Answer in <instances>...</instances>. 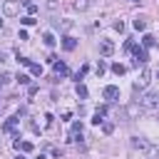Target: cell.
I'll return each instance as SVG.
<instances>
[{
    "label": "cell",
    "instance_id": "1",
    "mask_svg": "<svg viewBox=\"0 0 159 159\" xmlns=\"http://www.w3.org/2000/svg\"><path fill=\"white\" fill-rule=\"evenodd\" d=\"M139 104H142L144 109H159V94H157V92H147V94L139 99Z\"/></svg>",
    "mask_w": 159,
    "mask_h": 159
},
{
    "label": "cell",
    "instance_id": "2",
    "mask_svg": "<svg viewBox=\"0 0 159 159\" xmlns=\"http://www.w3.org/2000/svg\"><path fill=\"white\" fill-rule=\"evenodd\" d=\"M112 52H114V42H109V40H102V42H99V55L109 57Z\"/></svg>",
    "mask_w": 159,
    "mask_h": 159
},
{
    "label": "cell",
    "instance_id": "3",
    "mask_svg": "<svg viewBox=\"0 0 159 159\" xmlns=\"http://www.w3.org/2000/svg\"><path fill=\"white\" fill-rule=\"evenodd\" d=\"M132 52H134V57H137V60H134L137 65H144V62H147V50H144V47H134V45H132Z\"/></svg>",
    "mask_w": 159,
    "mask_h": 159
},
{
    "label": "cell",
    "instance_id": "4",
    "mask_svg": "<svg viewBox=\"0 0 159 159\" xmlns=\"http://www.w3.org/2000/svg\"><path fill=\"white\" fill-rule=\"evenodd\" d=\"M52 67H55V80H57V77H67V75H70V67H67L65 62H55Z\"/></svg>",
    "mask_w": 159,
    "mask_h": 159
},
{
    "label": "cell",
    "instance_id": "5",
    "mask_svg": "<svg viewBox=\"0 0 159 159\" xmlns=\"http://www.w3.org/2000/svg\"><path fill=\"white\" fill-rule=\"evenodd\" d=\"M102 94H104V99H117V97H119V87H117V84H107Z\"/></svg>",
    "mask_w": 159,
    "mask_h": 159
},
{
    "label": "cell",
    "instance_id": "6",
    "mask_svg": "<svg viewBox=\"0 0 159 159\" xmlns=\"http://www.w3.org/2000/svg\"><path fill=\"white\" fill-rule=\"evenodd\" d=\"M149 77H152V72H149V70H144V72L139 75V80L134 82V89H139V87H147V82H149Z\"/></svg>",
    "mask_w": 159,
    "mask_h": 159
},
{
    "label": "cell",
    "instance_id": "7",
    "mask_svg": "<svg viewBox=\"0 0 159 159\" xmlns=\"http://www.w3.org/2000/svg\"><path fill=\"white\" fill-rule=\"evenodd\" d=\"M75 47H77V40H75V37H70V35H65V37H62V50H67V52H70V50H75Z\"/></svg>",
    "mask_w": 159,
    "mask_h": 159
},
{
    "label": "cell",
    "instance_id": "8",
    "mask_svg": "<svg viewBox=\"0 0 159 159\" xmlns=\"http://www.w3.org/2000/svg\"><path fill=\"white\" fill-rule=\"evenodd\" d=\"M132 147H134V149L147 152V149H149V142H147V139H139V137H132Z\"/></svg>",
    "mask_w": 159,
    "mask_h": 159
},
{
    "label": "cell",
    "instance_id": "9",
    "mask_svg": "<svg viewBox=\"0 0 159 159\" xmlns=\"http://www.w3.org/2000/svg\"><path fill=\"white\" fill-rule=\"evenodd\" d=\"M2 12H5V15H17V2H15V0H7L5 7H2Z\"/></svg>",
    "mask_w": 159,
    "mask_h": 159
},
{
    "label": "cell",
    "instance_id": "10",
    "mask_svg": "<svg viewBox=\"0 0 159 159\" xmlns=\"http://www.w3.org/2000/svg\"><path fill=\"white\" fill-rule=\"evenodd\" d=\"M17 122H20L17 117H10V119L2 124V132H15V129H17Z\"/></svg>",
    "mask_w": 159,
    "mask_h": 159
},
{
    "label": "cell",
    "instance_id": "11",
    "mask_svg": "<svg viewBox=\"0 0 159 159\" xmlns=\"http://www.w3.org/2000/svg\"><path fill=\"white\" fill-rule=\"evenodd\" d=\"M15 149H17V152H32L35 147H32V142H20V139H17V142H15Z\"/></svg>",
    "mask_w": 159,
    "mask_h": 159
},
{
    "label": "cell",
    "instance_id": "12",
    "mask_svg": "<svg viewBox=\"0 0 159 159\" xmlns=\"http://www.w3.org/2000/svg\"><path fill=\"white\" fill-rule=\"evenodd\" d=\"M42 42H45L47 47H55V42H57V40H55V35H52V32H45V35H42Z\"/></svg>",
    "mask_w": 159,
    "mask_h": 159
},
{
    "label": "cell",
    "instance_id": "13",
    "mask_svg": "<svg viewBox=\"0 0 159 159\" xmlns=\"http://www.w3.org/2000/svg\"><path fill=\"white\" fill-rule=\"evenodd\" d=\"M132 25H134V30H147V20L144 17H134Z\"/></svg>",
    "mask_w": 159,
    "mask_h": 159
},
{
    "label": "cell",
    "instance_id": "14",
    "mask_svg": "<svg viewBox=\"0 0 159 159\" xmlns=\"http://www.w3.org/2000/svg\"><path fill=\"white\" fill-rule=\"evenodd\" d=\"M142 42H144V47H154V45H157V40H154V35H149V32H147V35L142 37Z\"/></svg>",
    "mask_w": 159,
    "mask_h": 159
},
{
    "label": "cell",
    "instance_id": "15",
    "mask_svg": "<svg viewBox=\"0 0 159 159\" xmlns=\"http://www.w3.org/2000/svg\"><path fill=\"white\" fill-rule=\"evenodd\" d=\"M30 72L40 77V75H42V65H37V62H30Z\"/></svg>",
    "mask_w": 159,
    "mask_h": 159
},
{
    "label": "cell",
    "instance_id": "16",
    "mask_svg": "<svg viewBox=\"0 0 159 159\" xmlns=\"http://www.w3.org/2000/svg\"><path fill=\"white\" fill-rule=\"evenodd\" d=\"M112 72H114V75H124V72H127V67H124V65H119V62H114V65H112Z\"/></svg>",
    "mask_w": 159,
    "mask_h": 159
},
{
    "label": "cell",
    "instance_id": "17",
    "mask_svg": "<svg viewBox=\"0 0 159 159\" xmlns=\"http://www.w3.org/2000/svg\"><path fill=\"white\" fill-rule=\"evenodd\" d=\"M10 80H12V75H10V72H0V87H2V84H7Z\"/></svg>",
    "mask_w": 159,
    "mask_h": 159
},
{
    "label": "cell",
    "instance_id": "18",
    "mask_svg": "<svg viewBox=\"0 0 159 159\" xmlns=\"http://www.w3.org/2000/svg\"><path fill=\"white\" fill-rule=\"evenodd\" d=\"M77 97H82V99L87 97V87L84 84H77Z\"/></svg>",
    "mask_w": 159,
    "mask_h": 159
},
{
    "label": "cell",
    "instance_id": "19",
    "mask_svg": "<svg viewBox=\"0 0 159 159\" xmlns=\"http://www.w3.org/2000/svg\"><path fill=\"white\" fill-rule=\"evenodd\" d=\"M75 10H87V0H77L75 2Z\"/></svg>",
    "mask_w": 159,
    "mask_h": 159
},
{
    "label": "cell",
    "instance_id": "20",
    "mask_svg": "<svg viewBox=\"0 0 159 159\" xmlns=\"http://www.w3.org/2000/svg\"><path fill=\"white\" fill-rule=\"evenodd\" d=\"M17 82H20V84H30V77H27V75H17Z\"/></svg>",
    "mask_w": 159,
    "mask_h": 159
},
{
    "label": "cell",
    "instance_id": "21",
    "mask_svg": "<svg viewBox=\"0 0 159 159\" xmlns=\"http://www.w3.org/2000/svg\"><path fill=\"white\" fill-rule=\"evenodd\" d=\"M102 129H104V134H112V129H114V124H112V122H104V127H102Z\"/></svg>",
    "mask_w": 159,
    "mask_h": 159
},
{
    "label": "cell",
    "instance_id": "22",
    "mask_svg": "<svg viewBox=\"0 0 159 159\" xmlns=\"http://www.w3.org/2000/svg\"><path fill=\"white\" fill-rule=\"evenodd\" d=\"M27 12H30V17H32V15L37 12V5H35V2H30V5H27Z\"/></svg>",
    "mask_w": 159,
    "mask_h": 159
},
{
    "label": "cell",
    "instance_id": "23",
    "mask_svg": "<svg viewBox=\"0 0 159 159\" xmlns=\"http://www.w3.org/2000/svg\"><path fill=\"white\" fill-rule=\"evenodd\" d=\"M35 22H37V20H35V17H30V15H27V17H22V25H35Z\"/></svg>",
    "mask_w": 159,
    "mask_h": 159
},
{
    "label": "cell",
    "instance_id": "24",
    "mask_svg": "<svg viewBox=\"0 0 159 159\" xmlns=\"http://www.w3.org/2000/svg\"><path fill=\"white\" fill-rule=\"evenodd\" d=\"M104 70H107V65L99 60V65H97V75H104Z\"/></svg>",
    "mask_w": 159,
    "mask_h": 159
},
{
    "label": "cell",
    "instance_id": "25",
    "mask_svg": "<svg viewBox=\"0 0 159 159\" xmlns=\"http://www.w3.org/2000/svg\"><path fill=\"white\" fill-rule=\"evenodd\" d=\"M94 114H99V117H104V114H107V107H104V104H102V107H97V112H94Z\"/></svg>",
    "mask_w": 159,
    "mask_h": 159
},
{
    "label": "cell",
    "instance_id": "26",
    "mask_svg": "<svg viewBox=\"0 0 159 159\" xmlns=\"http://www.w3.org/2000/svg\"><path fill=\"white\" fill-rule=\"evenodd\" d=\"M52 122H55V117H52V114H45V124H47V127H52Z\"/></svg>",
    "mask_w": 159,
    "mask_h": 159
},
{
    "label": "cell",
    "instance_id": "27",
    "mask_svg": "<svg viewBox=\"0 0 159 159\" xmlns=\"http://www.w3.org/2000/svg\"><path fill=\"white\" fill-rule=\"evenodd\" d=\"M114 30H117V32H122V30H124V22H122V20H119V22H114Z\"/></svg>",
    "mask_w": 159,
    "mask_h": 159
},
{
    "label": "cell",
    "instance_id": "28",
    "mask_svg": "<svg viewBox=\"0 0 159 159\" xmlns=\"http://www.w3.org/2000/svg\"><path fill=\"white\" fill-rule=\"evenodd\" d=\"M0 62H5V52H0Z\"/></svg>",
    "mask_w": 159,
    "mask_h": 159
},
{
    "label": "cell",
    "instance_id": "29",
    "mask_svg": "<svg viewBox=\"0 0 159 159\" xmlns=\"http://www.w3.org/2000/svg\"><path fill=\"white\" fill-rule=\"evenodd\" d=\"M157 77H159V70H157Z\"/></svg>",
    "mask_w": 159,
    "mask_h": 159
},
{
    "label": "cell",
    "instance_id": "30",
    "mask_svg": "<svg viewBox=\"0 0 159 159\" xmlns=\"http://www.w3.org/2000/svg\"><path fill=\"white\" fill-rule=\"evenodd\" d=\"M134 2H139V0H134Z\"/></svg>",
    "mask_w": 159,
    "mask_h": 159
}]
</instances>
